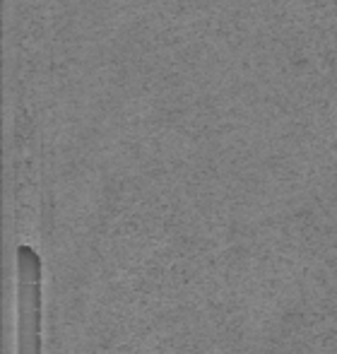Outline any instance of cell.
Segmentation results:
<instances>
[{"instance_id":"1","label":"cell","mask_w":337,"mask_h":354,"mask_svg":"<svg viewBox=\"0 0 337 354\" xmlns=\"http://www.w3.org/2000/svg\"><path fill=\"white\" fill-rule=\"evenodd\" d=\"M19 354H41V258L32 246L17 248Z\"/></svg>"}]
</instances>
